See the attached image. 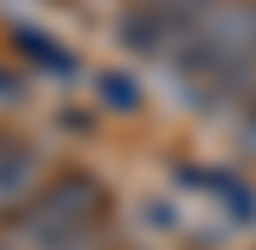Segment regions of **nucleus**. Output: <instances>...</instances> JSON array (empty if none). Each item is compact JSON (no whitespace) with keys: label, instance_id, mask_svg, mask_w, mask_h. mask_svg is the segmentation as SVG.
<instances>
[{"label":"nucleus","instance_id":"nucleus-1","mask_svg":"<svg viewBox=\"0 0 256 250\" xmlns=\"http://www.w3.org/2000/svg\"><path fill=\"white\" fill-rule=\"evenodd\" d=\"M95 184L90 178H62L56 189H45V200L28 212V239H39V245H67V239H78L84 234V223H90V212H95Z\"/></svg>","mask_w":256,"mask_h":250},{"label":"nucleus","instance_id":"nucleus-2","mask_svg":"<svg viewBox=\"0 0 256 250\" xmlns=\"http://www.w3.org/2000/svg\"><path fill=\"white\" fill-rule=\"evenodd\" d=\"M34 178H39V161H34L22 145H12L6 156H0V212H6V206H17V200L34 189Z\"/></svg>","mask_w":256,"mask_h":250},{"label":"nucleus","instance_id":"nucleus-3","mask_svg":"<svg viewBox=\"0 0 256 250\" xmlns=\"http://www.w3.org/2000/svg\"><path fill=\"white\" fill-rule=\"evenodd\" d=\"M100 89L112 95V106H134V89H128L122 78H100Z\"/></svg>","mask_w":256,"mask_h":250}]
</instances>
